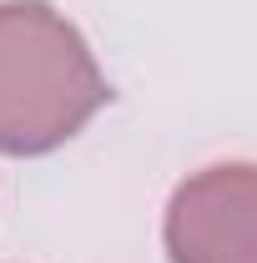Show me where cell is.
Masks as SVG:
<instances>
[{
    "label": "cell",
    "instance_id": "cell-2",
    "mask_svg": "<svg viewBox=\"0 0 257 263\" xmlns=\"http://www.w3.org/2000/svg\"><path fill=\"white\" fill-rule=\"evenodd\" d=\"M172 263H257V162L192 172L166 202Z\"/></svg>",
    "mask_w": 257,
    "mask_h": 263
},
{
    "label": "cell",
    "instance_id": "cell-1",
    "mask_svg": "<svg viewBox=\"0 0 257 263\" xmlns=\"http://www.w3.org/2000/svg\"><path fill=\"white\" fill-rule=\"evenodd\" d=\"M111 97L86 35L46 0H0V152L40 157Z\"/></svg>",
    "mask_w": 257,
    "mask_h": 263
}]
</instances>
